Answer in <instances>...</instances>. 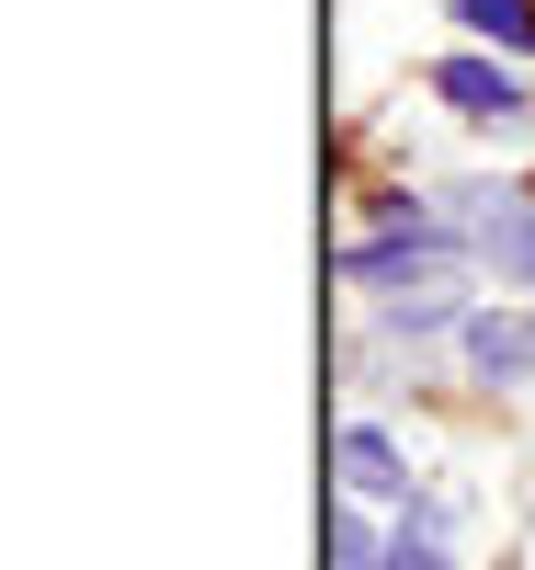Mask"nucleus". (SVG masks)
Returning a JSON list of instances; mask_svg holds the SVG:
<instances>
[{
  "mask_svg": "<svg viewBox=\"0 0 535 570\" xmlns=\"http://www.w3.org/2000/svg\"><path fill=\"white\" fill-rule=\"evenodd\" d=\"M330 559H343V570H387V548L365 537V513H330Z\"/></svg>",
  "mask_w": 535,
  "mask_h": 570,
  "instance_id": "nucleus-7",
  "label": "nucleus"
},
{
  "mask_svg": "<svg viewBox=\"0 0 535 570\" xmlns=\"http://www.w3.org/2000/svg\"><path fill=\"white\" fill-rule=\"evenodd\" d=\"M456 23H478L491 46H513V58H535V0H456Z\"/></svg>",
  "mask_w": 535,
  "mask_h": 570,
  "instance_id": "nucleus-5",
  "label": "nucleus"
},
{
  "mask_svg": "<svg viewBox=\"0 0 535 570\" xmlns=\"http://www.w3.org/2000/svg\"><path fill=\"white\" fill-rule=\"evenodd\" d=\"M387 570H456V559H445V525H433V513H410V525L387 537Z\"/></svg>",
  "mask_w": 535,
  "mask_h": 570,
  "instance_id": "nucleus-6",
  "label": "nucleus"
},
{
  "mask_svg": "<svg viewBox=\"0 0 535 570\" xmlns=\"http://www.w3.org/2000/svg\"><path fill=\"white\" fill-rule=\"evenodd\" d=\"M467 228H478V252H491L513 285H535V195H513V183H478V195H467Z\"/></svg>",
  "mask_w": 535,
  "mask_h": 570,
  "instance_id": "nucleus-2",
  "label": "nucleus"
},
{
  "mask_svg": "<svg viewBox=\"0 0 535 570\" xmlns=\"http://www.w3.org/2000/svg\"><path fill=\"white\" fill-rule=\"evenodd\" d=\"M433 91H445L467 126H535V91H524L513 69H491V58H445V69H433Z\"/></svg>",
  "mask_w": 535,
  "mask_h": 570,
  "instance_id": "nucleus-1",
  "label": "nucleus"
},
{
  "mask_svg": "<svg viewBox=\"0 0 535 570\" xmlns=\"http://www.w3.org/2000/svg\"><path fill=\"white\" fill-rule=\"evenodd\" d=\"M467 365L491 376V389L535 376V308H478V320H467Z\"/></svg>",
  "mask_w": 535,
  "mask_h": 570,
  "instance_id": "nucleus-3",
  "label": "nucleus"
},
{
  "mask_svg": "<svg viewBox=\"0 0 535 570\" xmlns=\"http://www.w3.org/2000/svg\"><path fill=\"white\" fill-rule=\"evenodd\" d=\"M343 491H376V502H387V491H410V456L387 445L376 422H343Z\"/></svg>",
  "mask_w": 535,
  "mask_h": 570,
  "instance_id": "nucleus-4",
  "label": "nucleus"
}]
</instances>
